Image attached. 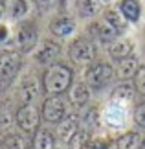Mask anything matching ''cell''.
I'll return each instance as SVG.
<instances>
[{"label": "cell", "instance_id": "obj_1", "mask_svg": "<svg viewBox=\"0 0 145 149\" xmlns=\"http://www.w3.org/2000/svg\"><path fill=\"white\" fill-rule=\"evenodd\" d=\"M74 83V70L65 63H53L46 66L42 74V90L48 96H62Z\"/></svg>", "mask_w": 145, "mask_h": 149}, {"label": "cell", "instance_id": "obj_2", "mask_svg": "<svg viewBox=\"0 0 145 149\" xmlns=\"http://www.w3.org/2000/svg\"><path fill=\"white\" fill-rule=\"evenodd\" d=\"M66 54H68V59H70L75 66H88L96 61L97 57V48L94 41L88 37V35H77L74 37L70 42H68V48H66Z\"/></svg>", "mask_w": 145, "mask_h": 149}, {"label": "cell", "instance_id": "obj_3", "mask_svg": "<svg viewBox=\"0 0 145 149\" xmlns=\"http://www.w3.org/2000/svg\"><path fill=\"white\" fill-rule=\"evenodd\" d=\"M13 41H15V50L20 54H31L40 42V31L37 22L33 20H19L13 30Z\"/></svg>", "mask_w": 145, "mask_h": 149}, {"label": "cell", "instance_id": "obj_4", "mask_svg": "<svg viewBox=\"0 0 145 149\" xmlns=\"http://www.w3.org/2000/svg\"><path fill=\"white\" fill-rule=\"evenodd\" d=\"M116 76V68L110 65L108 61H94L92 65L85 68V81L90 88L99 90L114 79Z\"/></svg>", "mask_w": 145, "mask_h": 149}, {"label": "cell", "instance_id": "obj_5", "mask_svg": "<svg viewBox=\"0 0 145 149\" xmlns=\"http://www.w3.org/2000/svg\"><path fill=\"white\" fill-rule=\"evenodd\" d=\"M40 111L33 103H22L15 111V123L22 133L26 134H35L40 129Z\"/></svg>", "mask_w": 145, "mask_h": 149}, {"label": "cell", "instance_id": "obj_6", "mask_svg": "<svg viewBox=\"0 0 145 149\" xmlns=\"http://www.w3.org/2000/svg\"><path fill=\"white\" fill-rule=\"evenodd\" d=\"M22 68V54L19 50L0 52V85H8L17 77Z\"/></svg>", "mask_w": 145, "mask_h": 149}, {"label": "cell", "instance_id": "obj_7", "mask_svg": "<svg viewBox=\"0 0 145 149\" xmlns=\"http://www.w3.org/2000/svg\"><path fill=\"white\" fill-rule=\"evenodd\" d=\"M40 116L48 123H61L68 116V105L62 96H48L42 101Z\"/></svg>", "mask_w": 145, "mask_h": 149}, {"label": "cell", "instance_id": "obj_8", "mask_svg": "<svg viewBox=\"0 0 145 149\" xmlns=\"http://www.w3.org/2000/svg\"><path fill=\"white\" fill-rule=\"evenodd\" d=\"M86 33H88V37L92 41H99L101 44H112L118 37H121V33L116 30L112 24H108L103 17L92 20L90 24L86 26Z\"/></svg>", "mask_w": 145, "mask_h": 149}, {"label": "cell", "instance_id": "obj_9", "mask_svg": "<svg viewBox=\"0 0 145 149\" xmlns=\"http://www.w3.org/2000/svg\"><path fill=\"white\" fill-rule=\"evenodd\" d=\"M61 55V44L53 41V39H42L37 48L33 50V59H35L37 65H42V66H50L57 63Z\"/></svg>", "mask_w": 145, "mask_h": 149}, {"label": "cell", "instance_id": "obj_10", "mask_svg": "<svg viewBox=\"0 0 145 149\" xmlns=\"http://www.w3.org/2000/svg\"><path fill=\"white\" fill-rule=\"evenodd\" d=\"M42 90V79H39L35 74H26L24 77L20 79L19 83V88H17V96L20 100V105L22 103H33Z\"/></svg>", "mask_w": 145, "mask_h": 149}, {"label": "cell", "instance_id": "obj_11", "mask_svg": "<svg viewBox=\"0 0 145 149\" xmlns=\"http://www.w3.org/2000/svg\"><path fill=\"white\" fill-rule=\"evenodd\" d=\"M48 30L53 37H59V39H68L75 35V31H77V22H75L74 17L66 15V13H59L55 15L53 19L50 20L48 24Z\"/></svg>", "mask_w": 145, "mask_h": 149}, {"label": "cell", "instance_id": "obj_12", "mask_svg": "<svg viewBox=\"0 0 145 149\" xmlns=\"http://www.w3.org/2000/svg\"><path fill=\"white\" fill-rule=\"evenodd\" d=\"M127 107H129V105H121V103H116V101H108L105 112H103V122H105L110 129L125 127L127 114H129Z\"/></svg>", "mask_w": 145, "mask_h": 149}, {"label": "cell", "instance_id": "obj_13", "mask_svg": "<svg viewBox=\"0 0 145 149\" xmlns=\"http://www.w3.org/2000/svg\"><path fill=\"white\" fill-rule=\"evenodd\" d=\"M74 8L77 11L79 19L94 20L97 15L105 11V2L103 0H74Z\"/></svg>", "mask_w": 145, "mask_h": 149}, {"label": "cell", "instance_id": "obj_14", "mask_svg": "<svg viewBox=\"0 0 145 149\" xmlns=\"http://www.w3.org/2000/svg\"><path fill=\"white\" fill-rule=\"evenodd\" d=\"M108 55H110V59L116 61V63L134 55V42H132V39L118 37L112 44H108Z\"/></svg>", "mask_w": 145, "mask_h": 149}, {"label": "cell", "instance_id": "obj_15", "mask_svg": "<svg viewBox=\"0 0 145 149\" xmlns=\"http://www.w3.org/2000/svg\"><path fill=\"white\" fill-rule=\"evenodd\" d=\"M90 94H92V88L86 85V81H75L72 83L70 90H68V98H70V103L75 109H83L88 105L90 101Z\"/></svg>", "mask_w": 145, "mask_h": 149}, {"label": "cell", "instance_id": "obj_16", "mask_svg": "<svg viewBox=\"0 0 145 149\" xmlns=\"http://www.w3.org/2000/svg\"><path fill=\"white\" fill-rule=\"evenodd\" d=\"M79 129H81V120H79L77 116L68 114V116L62 120L61 123H57V136H59L61 142L68 144V142L72 140V136L77 133Z\"/></svg>", "mask_w": 145, "mask_h": 149}, {"label": "cell", "instance_id": "obj_17", "mask_svg": "<svg viewBox=\"0 0 145 149\" xmlns=\"http://www.w3.org/2000/svg\"><path fill=\"white\" fill-rule=\"evenodd\" d=\"M118 9L121 11V15L125 17V20L129 24H136L143 13V6L140 0H119Z\"/></svg>", "mask_w": 145, "mask_h": 149}, {"label": "cell", "instance_id": "obj_18", "mask_svg": "<svg viewBox=\"0 0 145 149\" xmlns=\"http://www.w3.org/2000/svg\"><path fill=\"white\" fill-rule=\"evenodd\" d=\"M138 68H140L138 57L130 55V57H127V59L118 63V66H116V76H118V79H121V81H129V79H132L136 76Z\"/></svg>", "mask_w": 145, "mask_h": 149}, {"label": "cell", "instance_id": "obj_19", "mask_svg": "<svg viewBox=\"0 0 145 149\" xmlns=\"http://www.w3.org/2000/svg\"><path fill=\"white\" fill-rule=\"evenodd\" d=\"M134 85L132 83H121L118 85L112 94H110V101H116V103H121V105H130L132 100H134Z\"/></svg>", "mask_w": 145, "mask_h": 149}, {"label": "cell", "instance_id": "obj_20", "mask_svg": "<svg viewBox=\"0 0 145 149\" xmlns=\"http://www.w3.org/2000/svg\"><path fill=\"white\" fill-rule=\"evenodd\" d=\"M31 149H55V136L51 131L40 127L31 140Z\"/></svg>", "mask_w": 145, "mask_h": 149}, {"label": "cell", "instance_id": "obj_21", "mask_svg": "<svg viewBox=\"0 0 145 149\" xmlns=\"http://www.w3.org/2000/svg\"><path fill=\"white\" fill-rule=\"evenodd\" d=\"M15 123V112L8 101H0V134H9Z\"/></svg>", "mask_w": 145, "mask_h": 149}, {"label": "cell", "instance_id": "obj_22", "mask_svg": "<svg viewBox=\"0 0 145 149\" xmlns=\"http://www.w3.org/2000/svg\"><path fill=\"white\" fill-rule=\"evenodd\" d=\"M28 13H30L28 0H8V17L11 20H24Z\"/></svg>", "mask_w": 145, "mask_h": 149}, {"label": "cell", "instance_id": "obj_23", "mask_svg": "<svg viewBox=\"0 0 145 149\" xmlns=\"http://www.w3.org/2000/svg\"><path fill=\"white\" fill-rule=\"evenodd\" d=\"M142 134L136 133V131H127L116 140V149H140L142 146Z\"/></svg>", "mask_w": 145, "mask_h": 149}, {"label": "cell", "instance_id": "obj_24", "mask_svg": "<svg viewBox=\"0 0 145 149\" xmlns=\"http://www.w3.org/2000/svg\"><path fill=\"white\" fill-rule=\"evenodd\" d=\"M103 19H105L108 24H112L119 33H125L127 24H129V22L125 20V17L121 15V11L118 9V6H116V8H108V9L103 11Z\"/></svg>", "mask_w": 145, "mask_h": 149}, {"label": "cell", "instance_id": "obj_25", "mask_svg": "<svg viewBox=\"0 0 145 149\" xmlns=\"http://www.w3.org/2000/svg\"><path fill=\"white\" fill-rule=\"evenodd\" d=\"M0 149H28L26 147V142L20 134L17 133H9V134H4L2 140H0Z\"/></svg>", "mask_w": 145, "mask_h": 149}, {"label": "cell", "instance_id": "obj_26", "mask_svg": "<svg viewBox=\"0 0 145 149\" xmlns=\"http://www.w3.org/2000/svg\"><path fill=\"white\" fill-rule=\"evenodd\" d=\"M88 144H90V131L81 127L77 133L72 136V140L68 142V147L70 149H86Z\"/></svg>", "mask_w": 145, "mask_h": 149}, {"label": "cell", "instance_id": "obj_27", "mask_svg": "<svg viewBox=\"0 0 145 149\" xmlns=\"http://www.w3.org/2000/svg\"><path fill=\"white\" fill-rule=\"evenodd\" d=\"M101 118L103 116H99V111H97L96 107H92L90 111H86V114H85V118H83V123L86 125V131H92V129H96V127H99V123H101Z\"/></svg>", "mask_w": 145, "mask_h": 149}, {"label": "cell", "instance_id": "obj_28", "mask_svg": "<svg viewBox=\"0 0 145 149\" xmlns=\"http://www.w3.org/2000/svg\"><path fill=\"white\" fill-rule=\"evenodd\" d=\"M132 85H134V90L138 94L145 96V65H140L136 76L132 77Z\"/></svg>", "mask_w": 145, "mask_h": 149}, {"label": "cell", "instance_id": "obj_29", "mask_svg": "<svg viewBox=\"0 0 145 149\" xmlns=\"http://www.w3.org/2000/svg\"><path fill=\"white\" fill-rule=\"evenodd\" d=\"M132 120H134V123L138 127L145 129V101H140L132 109Z\"/></svg>", "mask_w": 145, "mask_h": 149}, {"label": "cell", "instance_id": "obj_30", "mask_svg": "<svg viewBox=\"0 0 145 149\" xmlns=\"http://www.w3.org/2000/svg\"><path fill=\"white\" fill-rule=\"evenodd\" d=\"M55 2H57V0H30V4L35 9H39V11H48V9H51L55 6Z\"/></svg>", "mask_w": 145, "mask_h": 149}, {"label": "cell", "instance_id": "obj_31", "mask_svg": "<svg viewBox=\"0 0 145 149\" xmlns=\"http://www.w3.org/2000/svg\"><path fill=\"white\" fill-rule=\"evenodd\" d=\"M86 149H110V147H108V144H107L105 140L97 138V140H90V144H88Z\"/></svg>", "mask_w": 145, "mask_h": 149}, {"label": "cell", "instance_id": "obj_32", "mask_svg": "<svg viewBox=\"0 0 145 149\" xmlns=\"http://www.w3.org/2000/svg\"><path fill=\"white\" fill-rule=\"evenodd\" d=\"M11 37V33H9V28L4 24V22H0V44H4L8 39Z\"/></svg>", "mask_w": 145, "mask_h": 149}, {"label": "cell", "instance_id": "obj_33", "mask_svg": "<svg viewBox=\"0 0 145 149\" xmlns=\"http://www.w3.org/2000/svg\"><path fill=\"white\" fill-rule=\"evenodd\" d=\"M2 15H4V2H0V19H2Z\"/></svg>", "mask_w": 145, "mask_h": 149}, {"label": "cell", "instance_id": "obj_34", "mask_svg": "<svg viewBox=\"0 0 145 149\" xmlns=\"http://www.w3.org/2000/svg\"><path fill=\"white\" fill-rule=\"evenodd\" d=\"M140 149H145V138L142 140V146H140Z\"/></svg>", "mask_w": 145, "mask_h": 149}, {"label": "cell", "instance_id": "obj_35", "mask_svg": "<svg viewBox=\"0 0 145 149\" xmlns=\"http://www.w3.org/2000/svg\"><path fill=\"white\" fill-rule=\"evenodd\" d=\"M55 149H65V147H55Z\"/></svg>", "mask_w": 145, "mask_h": 149}, {"label": "cell", "instance_id": "obj_36", "mask_svg": "<svg viewBox=\"0 0 145 149\" xmlns=\"http://www.w3.org/2000/svg\"><path fill=\"white\" fill-rule=\"evenodd\" d=\"M0 2H8V0H0Z\"/></svg>", "mask_w": 145, "mask_h": 149}, {"label": "cell", "instance_id": "obj_37", "mask_svg": "<svg viewBox=\"0 0 145 149\" xmlns=\"http://www.w3.org/2000/svg\"><path fill=\"white\" fill-rule=\"evenodd\" d=\"M103 2H108V0H103Z\"/></svg>", "mask_w": 145, "mask_h": 149}, {"label": "cell", "instance_id": "obj_38", "mask_svg": "<svg viewBox=\"0 0 145 149\" xmlns=\"http://www.w3.org/2000/svg\"><path fill=\"white\" fill-rule=\"evenodd\" d=\"M30 149H31V147H30Z\"/></svg>", "mask_w": 145, "mask_h": 149}]
</instances>
